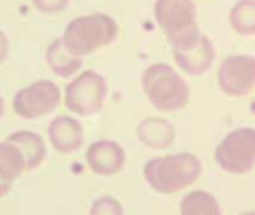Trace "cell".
Listing matches in <instances>:
<instances>
[{"instance_id":"5","label":"cell","mask_w":255,"mask_h":215,"mask_svg":"<svg viewBox=\"0 0 255 215\" xmlns=\"http://www.w3.org/2000/svg\"><path fill=\"white\" fill-rule=\"evenodd\" d=\"M108 93L109 87L105 76L87 69L66 85L64 105L72 114L79 117L94 115L102 111Z\"/></svg>"},{"instance_id":"12","label":"cell","mask_w":255,"mask_h":215,"mask_svg":"<svg viewBox=\"0 0 255 215\" xmlns=\"http://www.w3.org/2000/svg\"><path fill=\"white\" fill-rule=\"evenodd\" d=\"M136 135L145 147L152 150H164L175 141V127L166 118L151 117L139 123Z\"/></svg>"},{"instance_id":"10","label":"cell","mask_w":255,"mask_h":215,"mask_svg":"<svg viewBox=\"0 0 255 215\" xmlns=\"http://www.w3.org/2000/svg\"><path fill=\"white\" fill-rule=\"evenodd\" d=\"M172 54L179 69L193 76H200L206 73L215 60L214 43L203 33H200V36L190 45L172 49Z\"/></svg>"},{"instance_id":"18","label":"cell","mask_w":255,"mask_h":215,"mask_svg":"<svg viewBox=\"0 0 255 215\" xmlns=\"http://www.w3.org/2000/svg\"><path fill=\"white\" fill-rule=\"evenodd\" d=\"M88 213L91 215H121L124 214V208L117 199L111 196H102L91 202Z\"/></svg>"},{"instance_id":"13","label":"cell","mask_w":255,"mask_h":215,"mask_svg":"<svg viewBox=\"0 0 255 215\" xmlns=\"http://www.w3.org/2000/svg\"><path fill=\"white\" fill-rule=\"evenodd\" d=\"M45 61L48 67L51 69V72L57 75L58 78H70L76 75L84 64L82 57L72 54L64 46L61 37L54 39L48 45L45 51Z\"/></svg>"},{"instance_id":"14","label":"cell","mask_w":255,"mask_h":215,"mask_svg":"<svg viewBox=\"0 0 255 215\" xmlns=\"http://www.w3.org/2000/svg\"><path fill=\"white\" fill-rule=\"evenodd\" d=\"M7 141L13 142L25 157L27 171L40 168L46 157V147L40 135L30 130H16L7 136Z\"/></svg>"},{"instance_id":"17","label":"cell","mask_w":255,"mask_h":215,"mask_svg":"<svg viewBox=\"0 0 255 215\" xmlns=\"http://www.w3.org/2000/svg\"><path fill=\"white\" fill-rule=\"evenodd\" d=\"M230 25L241 36L255 34V0H239L230 10Z\"/></svg>"},{"instance_id":"19","label":"cell","mask_w":255,"mask_h":215,"mask_svg":"<svg viewBox=\"0 0 255 215\" xmlns=\"http://www.w3.org/2000/svg\"><path fill=\"white\" fill-rule=\"evenodd\" d=\"M33 7L45 15H57L67 9L70 0H31Z\"/></svg>"},{"instance_id":"7","label":"cell","mask_w":255,"mask_h":215,"mask_svg":"<svg viewBox=\"0 0 255 215\" xmlns=\"http://www.w3.org/2000/svg\"><path fill=\"white\" fill-rule=\"evenodd\" d=\"M61 102L58 85L49 79H39L18 90L12 99L13 112L22 120H39L54 112Z\"/></svg>"},{"instance_id":"15","label":"cell","mask_w":255,"mask_h":215,"mask_svg":"<svg viewBox=\"0 0 255 215\" xmlns=\"http://www.w3.org/2000/svg\"><path fill=\"white\" fill-rule=\"evenodd\" d=\"M27 171L25 157L10 141L0 142V180L13 184Z\"/></svg>"},{"instance_id":"20","label":"cell","mask_w":255,"mask_h":215,"mask_svg":"<svg viewBox=\"0 0 255 215\" xmlns=\"http://www.w3.org/2000/svg\"><path fill=\"white\" fill-rule=\"evenodd\" d=\"M9 51H10L9 37L6 36V33H4L3 30H0V64H3V63L7 60Z\"/></svg>"},{"instance_id":"4","label":"cell","mask_w":255,"mask_h":215,"mask_svg":"<svg viewBox=\"0 0 255 215\" xmlns=\"http://www.w3.org/2000/svg\"><path fill=\"white\" fill-rule=\"evenodd\" d=\"M154 16L172 49L184 48L200 36L193 0H155Z\"/></svg>"},{"instance_id":"22","label":"cell","mask_w":255,"mask_h":215,"mask_svg":"<svg viewBox=\"0 0 255 215\" xmlns=\"http://www.w3.org/2000/svg\"><path fill=\"white\" fill-rule=\"evenodd\" d=\"M3 115H4V100H3V97L0 96V120L3 118Z\"/></svg>"},{"instance_id":"6","label":"cell","mask_w":255,"mask_h":215,"mask_svg":"<svg viewBox=\"0 0 255 215\" xmlns=\"http://www.w3.org/2000/svg\"><path fill=\"white\" fill-rule=\"evenodd\" d=\"M217 165L233 175H244L255 166V129L239 127L230 132L215 150Z\"/></svg>"},{"instance_id":"2","label":"cell","mask_w":255,"mask_h":215,"mask_svg":"<svg viewBox=\"0 0 255 215\" xmlns=\"http://www.w3.org/2000/svg\"><path fill=\"white\" fill-rule=\"evenodd\" d=\"M118 31V24L112 16L96 12L69 21L61 40L72 54L85 57L111 45L117 39Z\"/></svg>"},{"instance_id":"16","label":"cell","mask_w":255,"mask_h":215,"mask_svg":"<svg viewBox=\"0 0 255 215\" xmlns=\"http://www.w3.org/2000/svg\"><path fill=\"white\" fill-rule=\"evenodd\" d=\"M181 214L184 215H220L221 207L215 196L208 192L196 190L181 201Z\"/></svg>"},{"instance_id":"8","label":"cell","mask_w":255,"mask_h":215,"mask_svg":"<svg viewBox=\"0 0 255 215\" xmlns=\"http://www.w3.org/2000/svg\"><path fill=\"white\" fill-rule=\"evenodd\" d=\"M221 91L230 97H242L255 88V57L245 54L229 55L217 73Z\"/></svg>"},{"instance_id":"1","label":"cell","mask_w":255,"mask_h":215,"mask_svg":"<svg viewBox=\"0 0 255 215\" xmlns=\"http://www.w3.org/2000/svg\"><path fill=\"white\" fill-rule=\"evenodd\" d=\"M202 171L203 165L196 154L178 153L148 160L143 166V177L154 192L173 195L194 184Z\"/></svg>"},{"instance_id":"3","label":"cell","mask_w":255,"mask_h":215,"mask_svg":"<svg viewBox=\"0 0 255 215\" xmlns=\"http://www.w3.org/2000/svg\"><path fill=\"white\" fill-rule=\"evenodd\" d=\"M142 88L148 102L161 112L179 111L190 100L187 81L166 63H154L145 69Z\"/></svg>"},{"instance_id":"9","label":"cell","mask_w":255,"mask_h":215,"mask_svg":"<svg viewBox=\"0 0 255 215\" xmlns=\"http://www.w3.org/2000/svg\"><path fill=\"white\" fill-rule=\"evenodd\" d=\"M90 171L99 177H112L123 171L126 165V151L111 139H100L93 142L85 154Z\"/></svg>"},{"instance_id":"11","label":"cell","mask_w":255,"mask_h":215,"mask_svg":"<svg viewBox=\"0 0 255 215\" xmlns=\"http://www.w3.org/2000/svg\"><path fill=\"white\" fill-rule=\"evenodd\" d=\"M48 139L57 153L69 156L82 147L85 139L84 127L76 118L60 115L51 120L48 126Z\"/></svg>"},{"instance_id":"21","label":"cell","mask_w":255,"mask_h":215,"mask_svg":"<svg viewBox=\"0 0 255 215\" xmlns=\"http://www.w3.org/2000/svg\"><path fill=\"white\" fill-rule=\"evenodd\" d=\"M10 189H12V184L4 183V181L0 180V199H3L4 196H7L9 192H10Z\"/></svg>"}]
</instances>
